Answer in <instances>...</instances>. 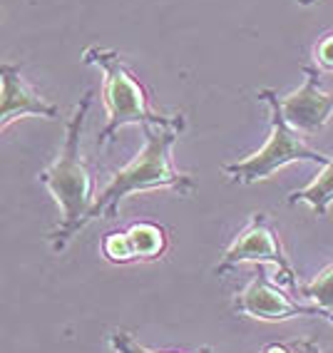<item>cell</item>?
<instances>
[{
    "instance_id": "9a60e30c",
    "label": "cell",
    "mask_w": 333,
    "mask_h": 353,
    "mask_svg": "<svg viewBox=\"0 0 333 353\" xmlns=\"http://www.w3.org/2000/svg\"><path fill=\"white\" fill-rule=\"evenodd\" d=\"M314 3H319V0H299V6H314Z\"/></svg>"
},
{
    "instance_id": "7a4b0ae2",
    "label": "cell",
    "mask_w": 333,
    "mask_h": 353,
    "mask_svg": "<svg viewBox=\"0 0 333 353\" xmlns=\"http://www.w3.org/2000/svg\"><path fill=\"white\" fill-rule=\"evenodd\" d=\"M142 132H145L142 152L122 170L114 172L110 184L97 194V202L88 214V224L94 219H114L120 214L122 199L134 192L172 190L182 196L196 192L194 176L176 170L172 159V147L179 132L162 125H142Z\"/></svg>"
},
{
    "instance_id": "8992f818",
    "label": "cell",
    "mask_w": 333,
    "mask_h": 353,
    "mask_svg": "<svg viewBox=\"0 0 333 353\" xmlns=\"http://www.w3.org/2000/svg\"><path fill=\"white\" fill-rule=\"evenodd\" d=\"M234 311L246 319H256V321H286V319H314V316L328 321V316L319 306H306L286 296L276 284H271L261 269L236 294Z\"/></svg>"
},
{
    "instance_id": "ba28073f",
    "label": "cell",
    "mask_w": 333,
    "mask_h": 353,
    "mask_svg": "<svg viewBox=\"0 0 333 353\" xmlns=\"http://www.w3.org/2000/svg\"><path fill=\"white\" fill-rule=\"evenodd\" d=\"M170 249V232L152 221L132 224L127 232L107 234L102 252L112 264H132V261H154Z\"/></svg>"
},
{
    "instance_id": "3957f363",
    "label": "cell",
    "mask_w": 333,
    "mask_h": 353,
    "mask_svg": "<svg viewBox=\"0 0 333 353\" xmlns=\"http://www.w3.org/2000/svg\"><path fill=\"white\" fill-rule=\"evenodd\" d=\"M82 60L88 65L102 70L105 85H102V97L107 108V127L97 137V147H107L127 125H162L172 127L176 132H182L187 122L182 112L162 114L154 112L147 102L145 88L139 85L134 72L125 65L122 55L117 50H105V48H88Z\"/></svg>"
},
{
    "instance_id": "8fae6325",
    "label": "cell",
    "mask_w": 333,
    "mask_h": 353,
    "mask_svg": "<svg viewBox=\"0 0 333 353\" xmlns=\"http://www.w3.org/2000/svg\"><path fill=\"white\" fill-rule=\"evenodd\" d=\"M299 291H301L306 299H311L314 306H319V309L328 316V321L333 323V264L328 266V269H323L311 284L301 286Z\"/></svg>"
},
{
    "instance_id": "52a82bcc",
    "label": "cell",
    "mask_w": 333,
    "mask_h": 353,
    "mask_svg": "<svg viewBox=\"0 0 333 353\" xmlns=\"http://www.w3.org/2000/svg\"><path fill=\"white\" fill-rule=\"evenodd\" d=\"M303 75H306V82L291 95L279 97V108L296 132L311 134L331 122L333 92L321 90L319 72L314 68H303Z\"/></svg>"
},
{
    "instance_id": "30bf717a",
    "label": "cell",
    "mask_w": 333,
    "mask_h": 353,
    "mask_svg": "<svg viewBox=\"0 0 333 353\" xmlns=\"http://www.w3.org/2000/svg\"><path fill=\"white\" fill-rule=\"evenodd\" d=\"M289 204H308L319 216H326L333 204V159L323 164L314 182L289 194Z\"/></svg>"
},
{
    "instance_id": "277c9868",
    "label": "cell",
    "mask_w": 333,
    "mask_h": 353,
    "mask_svg": "<svg viewBox=\"0 0 333 353\" xmlns=\"http://www.w3.org/2000/svg\"><path fill=\"white\" fill-rule=\"evenodd\" d=\"M259 97L269 102L271 108V127L269 137H266L264 147L256 150L249 157L239 159V162L224 164L221 172L229 174L234 184H256L261 179H269L274 172L291 162H314V164H328L331 157H326L323 152H316L299 137L294 127L286 122L281 108H279V97L271 90H261Z\"/></svg>"
},
{
    "instance_id": "5bb4252c",
    "label": "cell",
    "mask_w": 333,
    "mask_h": 353,
    "mask_svg": "<svg viewBox=\"0 0 333 353\" xmlns=\"http://www.w3.org/2000/svg\"><path fill=\"white\" fill-rule=\"evenodd\" d=\"M316 60L321 63V68L333 70V35H328L326 40H321L316 48Z\"/></svg>"
},
{
    "instance_id": "7c38bea8",
    "label": "cell",
    "mask_w": 333,
    "mask_h": 353,
    "mask_svg": "<svg viewBox=\"0 0 333 353\" xmlns=\"http://www.w3.org/2000/svg\"><path fill=\"white\" fill-rule=\"evenodd\" d=\"M110 346H112L117 353H159V351H152V348L139 346L137 341H134L130 334H125V331H114V334L110 336ZM204 353H212V351L207 348Z\"/></svg>"
},
{
    "instance_id": "9c48e42d",
    "label": "cell",
    "mask_w": 333,
    "mask_h": 353,
    "mask_svg": "<svg viewBox=\"0 0 333 353\" xmlns=\"http://www.w3.org/2000/svg\"><path fill=\"white\" fill-rule=\"evenodd\" d=\"M0 80H3V108H0V127L6 130L13 120H20L26 114H40L48 120H55L57 108L45 102L35 90L23 80L20 68L15 65H3L0 70Z\"/></svg>"
},
{
    "instance_id": "2e32d148",
    "label": "cell",
    "mask_w": 333,
    "mask_h": 353,
    "mask_svg": "<svg viewBox=\"0 0 333 353\" xmlns=\"http://www.w3.org/2000/svg\"><path fill=\"white\" fill-rule=\"evenodd\" d=\"M114 353H117V351H114Z\"/></svg>"
},
{
    "instance_id": "5b68a950",
    "label": "cell",
    "mask_w": 333,
    "mask_h": 353,
    "mask_svg": "<svg viewBox=\"0 0 333 353\" xmlns=\"http://www.w3.org/2000/svg\"><path fill=\"white\" fill-rule=\"evenodd\" d=\"M241 264H274L279 272L283 286L289 289H301L299 279H296L294 266H291L289 256L283 252L281 241H279L276 227L271 224V219L266 214H252V221L246 224L244 232H239V236L232 241L224 256H221L219 266H216V274L224 276L227 272L236 269Z\"/></svg>"
},
{
    "instance_id": "4fadbf2b",
    "label": "cell",
    "mask_w": 333,
    "mask_h": 353,
    "mask_svg": "<svg viewBox=\"0 0 333 353\" xmlns=\"http://www.w3.org/2000/svg\"><path fill=\"white\" fill-rule=\"evenodd\" d=\"M261 353H321L314 341H294V343H269Z\"/></svg>"
},
{
    "instance_id": "6da1fadb",
    "label": "cell",
    "mask_w": 333,
    "mask_h": 353,
    "mask_svg": "<svg viewBox=\"0 0 333 353\" xmlns=\"http://www.w3.org/2000/svg\"><path fill=\"white\" fill-rule=\"evenodd\" d=\"M90 105H92V90L85 92L72 110V117L68 120V130H65V145L57 159L38 174V179L48 187L63 212V221L48 234L55 254L65 252L70 241L75 239V234L88 227V214L97 202L94 176L80 154L82 127H85Z\"/></svg>"
}]
</instances>
